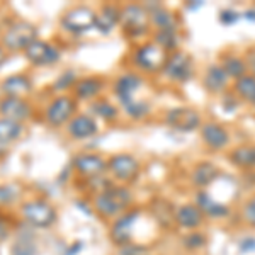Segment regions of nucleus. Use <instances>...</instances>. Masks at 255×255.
<instances>
[{"label": "nucleus", "mask_w": 255, "mask_h": 255, "mask_svg": "<svg viewBox=\"0 0 255 255\" xmlns=\"http://www.w3.org/2000/svg\"><path fill=\"white\" fill-rule=\"evenodd\" d=\"M242 102H240V99H238L235 94H226V96H223V108L225 109H228L230 113H233V111H237V108L240 106Z\"/></svg>", "instance_id": "obj_41"}, {"label": "nucleus", "mask_w": 255, "mask_h": 255, "mask_svg": "<svg viewBox=\"0 0 255 255\" xmlns=\"http://www.w3.org/2000/svg\"><path fill=\"white\" fill-rule=\"evenodd\" d=\"M209 238L204 232H199V230H194V232H187L186 235L180 240V245L182 249L189 254H197L208 245Z\"/></svg>", "instance_id": "obj_33"}, {"label": "nucleus", "mask_w": 255, "mask_h": 255, "mask_svg": "<svg viewBox=\"0 0 255 255\" xmlns=\"http://www.w3.org/2000/svg\"><path fill=\"white\" fill-rule=\"evenodd\" d=\"M22 196V187L19 184H0V208L12 206Z\"/></svg>", "instance_id": "obj_35"}, {"label": "nucleus", "mask_w": 255, "mask_h": 255, "mask_svg": "<svg viewBox=\"0 0 255 255\" xmlns=\"http://www.w3.org/2000/svg\"><path fill=\"white\" fill-rule=\"evenodd\" d=\"M220 177V170L215 163L211 162H201L192 168L191 172V182L192 186L197 187V191H204L211 184L216 182V179Z\"/></svg>", "instance_id": "obj_25"}, {"label": "nucleus", "mask_w": 255, "mask_h": 255, "mask_svg": "<svg viewBox=\"0 0 255 255\" xmlns=\"http://www.w3.org/2000/svg\"><path fill=\"white\" fill-rule=\"evenodd\" d=\"M148 14H150V22L153 31L162 29H180V19L175 12L167 9L162 3H145Z\"/></svg>", "instance_id": "obj_22"}, {"label": "nucleus", "mask_w": 255, "mask_h": 255, "mask_svg": "<svg viewBox=\"0 0 255 255\" xmlns=\"http://www.w3.org/2000/svg\"><path fill=\"white\" fill-rule=\"evenodd\" d=\"M121 111L129 119H133V121H141V119L150 116L151 106H150V102L145 101V99L138 97V99H134V101H131L129 104H126L125 108H121Z\"/></svg>", "instance_id": "obj_34"}, {"label": "nucleus", "mask_w": 255, "mask_h": 255, "mask_svg": "<svg viewBox=\"0 0 255 255\" xmlns=\"http://www.w3.org/2000/svg\"><path fill=\"white\" fill-rule=\"evenodd\" d=\"M119 17H121V5H118V3H104L97 10L96 29L101 34H109L119 26Z\"/></svg>", "instance_id": "obj_24"}, {"label": "nucleus", "mask_w": 255, "mask_h": 255, "mask_svg": "<svg viewBox=\"0 0 255 255\" xmlns=\"http://www.w3.org/2000/svg\"><path fill=\"white\" fill-rule=\"evenodd\" d=\"M139 216H141V211H139L138 208H131L125 215L113 220V225H111V230H109L111 242L118 247L133 244V237H134L133 232H134V226H136Z\"/></svg>", "instance_id": "obj_11"}, {"label": "nucleus", "mask_w": 255, "mask_h": 255, "mask_svg": "<svg viewBox=\"0 0 255 255\" xmlns=\"http://www.w3.org/2000/svg\"><path fill=\"white\" fill-rule=\"evenodd\" d=\"M24 58L32 67H53L61 60V51L53 43L38 38L24 51Z\"/></svg>", "instance_id": "obj_13"}, {"label": "nucleus", "mask_w": 255, "mask_h": 255, "mask_svg": "<svg viewBox=\"0 0 255 255\" xmlns=\"http://www.w3.org/2000/svg\"><path fill=\"white\" fill-rule=\"evenodd\" d=\"M92 209L102 220H116L133 208V194L126 186L109 184L92 197Z\"/></svg>", "instance_id": "obj_1"}, {"label": "nucleus", "mask_w": 255, "mask_h": 255, "mask_svg": "<svg viewBox=\"0 0 255 255\" xmlns=\"http://www.w3.org/2000/svg\"><path fill=\"white\" fill-rule=\"evenodd\" d=\"M194 73H196L194 60L191 58V55L182 53L180 49L168 55L165 67L162 70V75L165 77L170 84H175V85H184V84H187V82H191Z\"/></svg>", "instance_id": "obj_9"}, {"label": "nucleus", "mask_w": 255, "mask_h": 255, "mask_svg": "<svg viewBox=\"0 0 255 255\" xmlns=\"http://www.w3.org/2000/svg\"><path fill=\"white\" fill-rule=\"evenodd\" d=\"M80 77H77V73L73 72V70H67L65 73H61L58 79L55 80V85H53V89L55 90H60L61 94H65V90H72L73 85L77 84V80H79Z\"/></svg>", "instance_id": "obj_36"}, {"label": "nucleus", "mask_w": 255, "mask_h": 255, "mask_svg": "<svg viewBox=\"0 0 255 255\" xmlns=\"http://www.w3.org/2000/svg\"><path fill=\"white\" fill-rule=\"evenodd\" d=\"M121 249V255H148V249L143 245H138V244H129V245H125V247H119Z\"/></svg>", "instance_id": "obj_39"}, {"label": "nucleus", "mask_w": 255, "mask_h": 255, "mask_svg": "<svg viewBox=\"0 0 255 255\" xmlns=\"http://www.w3.org/2000/svg\"><path fill=\"white\" fill-rule=\"evenodd\" d=\"M238 249L242 254H252L255 252V237H244L238 242Z\"/></svg>", "instance_id": "obj_40"}, {"label": "nucleus", "mask_w": 255, "mask_h": 255, "mask_svg": "<svg viewBox=\"0 0 255 255\" xmlns=\"http://www.w3.org/2000/svg\"><path fill=\"white\" fill-rule=\"evenodd\" d=\"M201 131V141L203 145L211 151H221L230 145V131L216 121H206L199 128Z\"/></svg>", "instance_id": "obj_16"}, {"label": "nucleus", "mask_w": 255, "mask_h": 255, "mask_svg": "<svg viewBox=\"0 0 255 255\" xmlns=\"http://www.w3.org/2000/svg\"><path fill=\"white\" fill-rule=\"evenodd\" d=\"M242 17L240 12L233 10V9H223L220 12V22L223 24V26H233L235 22H238Z\"/></svg>", "instance_id": "obj_38"}, {"label": "nucleus", "mask_w": 255, "mask_h": 255, "mask_svg": "<svg viewBox=\"0 0 255 255\" xmlns=\"http://www.w3.org/2000/svg\"><path fill=\"white\" fill-rule=\"evenodd\" d=\"M233 94L240 99V102H245L250 108H255V75L240 77L238 80L233 82Z\"/></svg>", "instance_id": "obj_29"}, {"label": "nucleus", "mask_w": 255, "mask_h": 255, "mask_svg": "<svg viewBox=\"0 0 255 255\" xmlns=\"http://www.w3.org/2000/svg\"><path fill=\"white\" fill-rule=\"evenodd\" d=\"M194 204L199 208V211L203 213L204 218H211V220H225V218H228L230 213H232L228 204L221 203V201L213 196L208 189L196 192Z\"/></svg>", "instance_id": "obj_17"}, {"label": "nucleus", "mask_w": 255, "mask_h": 255, "mask_svg": "<svg viewBox=\"0 0 255 255\" xmlns=\"http://www.w3.org/2000/svg\"><path fill=\"white\" fill-rule=\"evenodd\" d=\"M240 216H242L244 225H247L249 228H255V194L250 196L244 203Z\"/></svg>", "instance_id": "obj_37"}, {"label": "nucleus", "mask_w": 255, "mask_h": 255, "mask_svg": "<svg viewBox=\"0 0 255 255\" xmlns=\"http://www.w3.org/2000/svg\"><path fill=\"white\" fill-rule=\"evenodd\" d=\"M206 221L203 213L199 211V208L194 203H186V204H179L174 209V223L179 228L186 230V232H194L199 230L203 223Z\"/></svg>", "instance_id": "obj_23"}, {"label": "nucleus", "mask_w": 255, "mask_h": 255, "mask_svg": "<svg viewBox=\"0 0 255 255\" xmlns=\"http://www.w3.org/2000/svg\"><path fill=\"white\" fill-rule=\"evenodd\" d=\"M19 215L24 223L38 230L51 228L58 221V211L55 204L43 197H32V199L24 201L19 206Z\"/></svg>", "instance_id": "obj_4"}, {"label": "nucleus", "mask_w": 255, "mask_h": 255, "mask_svg": "<svg viewBox=\"0 0 255 255\" xmlns=\"http://www.w3.org/2000/svg\"><path fill=\"white\" fill-rule=\"evenodd\" d=\"M151 41L157 43L160 48L170 53L179 51L180 43H182V32L180 29H162V31H151Z\"/></svg>", "instance_id": "obj_28"}, {"label": "nucleus", "mask_w": 255, "mask_h": 255, "mask_svg": "<svg viewBox=\"0 0 255 255\" xmlns=\"http://www.w3.org/2000/svg\"><path fill=\"white\" fill-rule=\"evenodd\" d=\"M89 111L90 116H94L96 119H102L106 123H114L119 118V108L106 97H99L90 102Z\"/></svg>", "instance_id": "obj_26"}, {"label": "nucleus", "mask_w": 255, "mask_h": 255, "mask_svg": "<svg viewBox=\"0 0 255 255\" xmlns=\"http://www.w3.org/2000/svg\"><path fill=\"white\" fill-rule=\"evenodd\" d=\"M242 17L247 19L249 22H255V7H252V9H247Z\"/></svg>", "instance_id": "obj_45"}, {"label": "nucleus", "mask_w": 255, "mask_h": 255, "mask_svg": "<svg viewBox=\"0 0 255 255\" xmlns=\"http://www.w3.org/2000/svg\"><path fill=\"white\" fill-rule=\"evenodd\" d=\"M77 109H79V102L75 101L72 94H58L48 102V106L43 111L44 123L53 129L63 128L73 119Z\"/></svg>", "instance_id": "obj_6"}, {"label": "nucleus", "mask_w": 255, "mask_h": 255, "mask_svg": "<svg viewBox=\"0 0 255 255\" xmlns=\"http://www.w3.org/2000/svg\"><path fill=\"white\" fill-rule=\"evenodd\" d=\"M10 237V225L2 215H0V242L7 240Z\"/></svg>", "instance_id": "obj_43"}, {"label": "nucleus", "mask_w": 255, "mask_h": 255, "mask_svg": "<svg viewBox=\"0 0 255 255\" xmlns=\"http://www.w3.org/2000/svg\"><path fill=\"white\" fill-rule=\"evenodd\" d=\"M163 121L168 128L180 133H191L203 126V118L192 108H172L163 116Z\"/></svg>", "instance_id": "obj_12"}, {"label": "nucleus", "mask_w": 255, "mask_h": 255, "mask_svg": "<svg viewBox=\"0 0 255 255\" xmlns=\"http://www.w3.org/2000/svg\"><path fill=\"white\" fill-rule=\"evenodd\" d=\"M228 160L245 172L255 170V145H242L230 151Z\"/></svg>", "instance_id": "obj_27"}, {"label": "nucleus", "mask_w": 255, "mask_h": 255, "mask_svg": "<svg viewBox=\"0 0 255 255\" xmlns=\"http://www.w3.org/2000/svg\"><path fill=\"white\" fill-rule=\"evenodd\" d=\"M34 116V108L29 99L2 97L0 99V118L10 119L15 123H27Z\"/></svg>", "instance_id": "obj_15"}, {"label": "nucleus", "mask_w": 255, "mask_h": 255, "mask_svg": "<svg viewBox=\"0 0 255 255\" xmlns=\"http://www.w3.org/2000/svg\"><path fill=\"white\" fill-rule=\"evenodd\" d=\"M143 87H145V77L138 72H133V70L121 73L113 80V94L121 108L138 99L139 90Z\"/></svg>", "instance_id": "obj_10"}, {"label": "nucleus", "mask_w": 255, "mask_h": 255, "mask_svg": "<svg viewBox=\"0 0 255 255\" xmlns=\"http://www.w3.org/2000/svg\"><path fill=\"white\" fill-rule=\"evenodd\" d=\"M7 60H9V51H7V49L3 48L2 44H0V68H2L3 65H5Z\"/></svg>", "instance_id": "obj_44"}, {"label": "nucleus", "mask_w": 255, "mask_h": 255, "mask_svg": "<svg viewBox=\"0 0 255 255\" xmlns=\"http://www.w3.org/2000/svg\"><path fill=\"white\" fill-rule=\"evenodd\" d=\"M72 167L85 180H92L108 172V160L99 153H79L72 160Z\"/></svg>", "instance_id": "obj_14"}, {"label": "nucleus", "mask_w": 255, "mask_h": 255, "mask_svg": "<svg viewBox=\"0 0 255 255\" xmlns=\"http://www.w3.org/2000/svg\"><path fill=\"white\" fill-rule=\"evenodd\" d=\"M119 27L123 34L131 41H139L151 34L150 14L143 3H125L121 5V17H119Z\"/></svg>", "instance_id": "obj_3"}, {"label": "nucleus", "mask_w": 255, "mask_h": 255, "mask_svg": "<svg viewBox=\"0 0 255 255\" xmlns=\"http://www.w3.org/2000/svg\"><path fill=\"white\" fill-rule=\"evenodd\" d=\"M168 53L162 49L153 41H141L133 48L129 55V61L133 65L134 72L145 73V75H157L162 73L163 67L167 63Z\"/></svg>", "instance_id": "obj_2"}, {"label": "nucleus", "mask_w": 255, "mask_h": 255, "mask_svg": "<svg viewBox=\"0 0 255 255\" xmlns=\"http://www.w3.org/2000/svg\"><path fill=\"white\" fill-rule=\"evenodd\" d=\"M32 89H34L32 79L24 72L12 73V75L5 77V79L0 82V92H2V97L27 99V96H31Z\"/></svg>", "instance_id": "obj_19"}, {"label": "nucleus", "mask_w": 255, "mask_h": 255, "mask_svg": "<svg viewBox=\"0 0 255 255\" xmlns=\"http://www.w3.org/2000/svg\"><path fill=\"white\" fill-rule=\"evenodd\" d=\"M38 39V27L29 20H14L3 29L0 36V44L9 53L26 51Z\"/></svg>", "instance_id": "obj_5"}, {"label": "nucleus", "mask_w": 255, "mask_h": 255, "mask_svg": "<svg viewBox=\"0 0 255 255\" xmlns=\"http://www.w3.org/2000/svg\"><path fill=\"white\" fill-rule=\"evenodd\" d=\"M9 255H39L34 237L31 233H17L10 244Z\"/></svg>", "instance_id": "obj_32"}, {"label": "nucleus", "mask_w": 255, "mask_h": 255, "mask_svg": "<svg viewBox=\"0 0 255 255\" xmlns=\"http://www.w3.org/2000/svg\"><path fill=\"white\" fill-rule=\"evenodd\" d=\"M230 85H232V79H230L228 73L225 72V68L220 63L208 65L203 73V89L208 94L220 96V94H225L228 90Z\"/></svg>", "instance_id": "obj_21"}, {"label": "nucleus", "mask_w": 255, "mask_h": 255, "mask_svg": "<svg viewBox=\"0 0 255 255\" xmlns=\"http://www.w3.org/2000/svg\"><path fill=\"white\" fill-rule=\"evenodd\" d=\"M97 10L89 5H72L61 14L60 26L65 32L73 36H82L90 29H96Z\"/></svg>", "instance_id": "obj_7"}, {"label": "nucleus", "mask_w": 255, "mask_h": 255, "mask_svg": "<svg viewBox=\"0 0 255 255\" xmlns=\"http://www.w3.org/2000/svg\"><path fill=\"white\" fill-rule=\"evenodd\" d=\"M109 175L121 186L134 182L141 172V163L131 153H114L108 158Z\"/></svg>", "instance_id": "obj_8"}, {"label": "nucleus", "mask_w": 255, "mask_h": 255, "mask_svg": "<svg viewBox=\"0 0 255 255\" xmlns=\"http://www.w3.org/2000/svg\"><path fill=\"white\" fill-rule=\"evenodd\" d=\"M26 134V126L10 119L0 118V145H12Z\"/></svg>", "instance_id": "obj_30"}, {"label": "nucleus", "mask_w": 255, "mask_h": 255, "mask_svg": "<svg viewBox=\"0 0 255 255\" xmlns=\"http://www.w3.org/2000/svg\"><path fill=\"white\" fill-rule=\"evenodd\" d=\"M220 65L225 68V72L228 73V77L233 82L249 73L245 58L242 55H237V53H226V55H223V56H221Z\"/></svg>", "instance_id": "obj_31"}, {"label": "nucleus", "mask_w": 255, "mask_h": 255, "mask_svg": "<svg viewBox=\"0 0 255 255\" xmlns=\"http://www.w3.org/2000/svg\"><path fill=\"white\" fill-rule=\"evenodd\" d=\"M106 89V80L99 75L82 77L72 89V96L77 102H92L101 97L102 90Z\"/></svg>", "instance_id": "obj_20"}, {"label": "nucleus", "mask_w": 255, "mask_h": 255, "mask_svg": "<svg viewBox=\"0 0 255 255\" xmlns=\"http://www.w3.org/2000/svg\"><path fill=\"white\" fill-rule=\"evenodd\" d=\"M244 58H245L247 70H249V73H250V75H255V48L247 49Z\"/></svg>", "instance_id": "obj_42"}, {"label": "nucleus", "mask_w": 255, "mask_h": 255, "mask_svg": "<svg viewBox=\"0 0 255 255\" xmlns=\"http://www.w3.org/2000/svg\"><path fill=\"white\" fill-rule=\"evenodd\" d=\"M67 134L75 141L94 138L99 133V123L87 113H77L67 126Z\"/></svg>", "instance_id": "obj_18"}, {"label": "nucleus", "mask_w": 255, "mask_h": 255, "mask_svg": "<svg viewBox=\"0 0 255 255\" xmlns=\"http://www.w3.org/2000/svg\"><path fill=\"white\" fill-rule=\"evenodd\" d=\"M0 99H2V92H0Z\"/></svg>", "instance_id": "obj_46"}]
</instances>
